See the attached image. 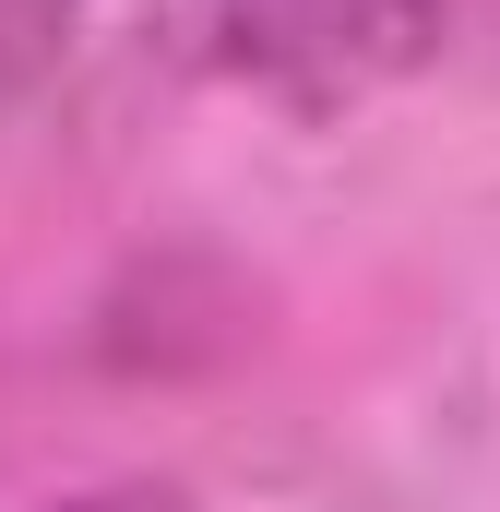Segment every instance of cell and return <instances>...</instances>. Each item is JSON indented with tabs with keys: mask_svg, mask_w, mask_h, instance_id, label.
I'll use <instances>...</instances> for the list:
<instances>
[{
	"mask_svg": "<svg viewBox=\"0 0 500 512\" xmlns=\"http://www.w3.org/2000/svg\"><path fill=\"white\" fill-rule=\"evenodd\" d=\"M203 24L239 84L286 108H346L441 36V0H203Z\"/></svg>",
	"mask_w": 500,
	"mask_h": 512,
	"instance_id": "obj_1",
	"label": "cell"
}]
</instances>
